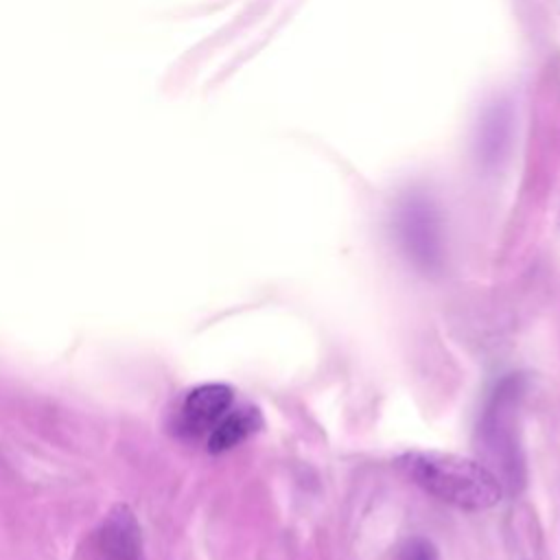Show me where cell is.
<instances>
[{"label": "cell", "instance_id": "cell-6", "mask_svg": "<svg viewBox=\"0 0 560 560\" xmlns=\"http://www.w3.org/2000/svg\"><path fill=\"white\" fill-rule=\"evenodd\" d=\"M258 416L254 409H236L228 411L217 427L208 433V448L212 453H223L238 442H243L252 431H256Z\"/></svg>", "mask_w": 560, "mask_h": 560}, {"label": "cell", "instance_id": "cell-2", "mask_svg": "<svg viewBox=\"0 0 560 560\" xmlns=\"http://www.w3.org/2000/svg\"><path fill=\"white\" fill-rule=\"evenodd\" d=\"M518 394V381L508 378L494 392L483 420L479 424L481 448L492 459L497 468L494 475L501 486L510 490L523 483V459L516 444V429H514V405Z\"/></svg>", "mask_w": 560, "mask_h": 560}, {"label": "cell", "instance_id": "cell-1", "mask_svg": "<svg viewBox=\"0 0 560 560\" xmlns=\"http://www.w3.org/2000/svg\"><path fill=\"white\" fill-rule=\"evenodd\" d=\"M398 468L424 492L462 510H488L501 501L503 486L481 462L442 451H409Z\"/></svg>", "mask_w": 560, "mask_h": 560}, {"label": "cell", "instance_id": "cell-5", "mask_svg": "<svg viewBox=\"0 0 560 560\" xmlns=\"http://www.w3.org/2000/svg\"><path fill=\"white\" fill-rule=\"evenodd\" d=\"M400 232L411 256L422 265H433L440 258L438 223L431 208L422 201H411L402 208Z\"/></svg>", "mask_w": 560, "mask_h": 560}, {"label": "cell", "instance_id": "cell-4", "mask_svg": "<svg viewBox=\"0 0 560 560\" xmlns=\"http://www.w3.org/2000/svg\"><path fill=\"white\" fill-rule=\"evenodd\" d=\"M98 551L105 560H142L140 527L127 505H114L103 518Z\"/></svg>", "mask_w": 560, "mask_h": 560}, {"label": "cell", "instance_id": "cell-3", "mask_svg": "<svg viewBox=\"0 0 560 560\" xmlns=\"http://www.w3.org/2000/svg\"><path fill=\"white\" fill-rule=\"evenodd\" d=\"M232 407V389L221 383L195 387L179 407L177 429L188 438L210 433Z\"/></svg>", "mask_w": 560, "mask_h": 560}, {"label": "cell", "instance_id": "cell-7", "mask_svg": "<svg viewBox=\"0 0 560 560\" xmlns=\"http://www.w3.org/2000/svg\"><path fill=\"white\" fill-rule=\"evenodd\" d=\"M392 560H440V556L433 542H429L427 538L413 536L396 547Z\"/></svg>", "mask_w": 560, "mask_h": 560}]
</instances>
